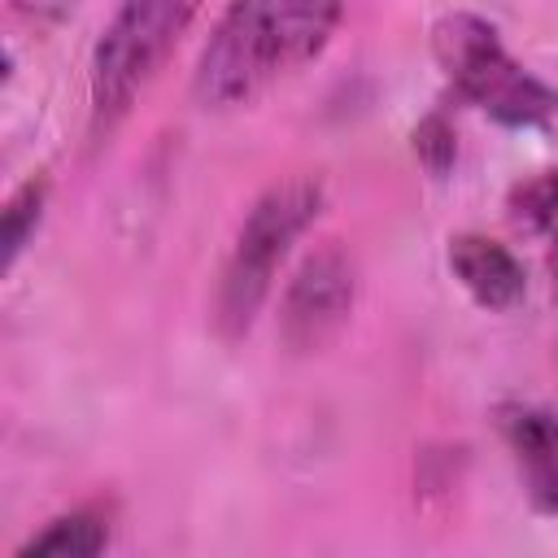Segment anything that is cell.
Masks as SVG:
<instances>
[{"label": "cell", "mask_w": 558, "mask_h": 558, "mask_svg": "<svg viewBox=\"0 0 558 558\" xmlns=\"http://www.w3.org/2000/svg\"><path fill=\"white\" fill-rule=\"evenodd\" d=\"M414 148L427 157L432 170H445L449 157H453V135H449V126H445L440 118H427V122L414 131Z\"/></svg>", "instance_id": "8fae6325"}, {"label": "cell", "mask_w": 558, "mask_h": 558, "mask_svg": "<svg viewBox=\"0 0 558 558\" xmlns=\"http://www.w3.org/2000/svg\"><path fill=\"white\" fill-rule=\"evenodd\" d=\"M432 48L449 83L506 126H536L558 113V96L532 78L475 13H449L432 31Z\"/></svg>", "instance_id": "7a4b0ae2"}, {"label": "cell", "mask_w": 558, "mask_h": 558, "mask_svg": "<svg viewBox=\"0 0 558 558\" xmlns=\"http://www.w3.org/2000/svg\"><path fill=\"white\" fill-rule=\"evenodd\" d=\"M506 440L536 510H558V418L549 410H510Z\"/></svg>", "instance_id": "52a82bcc"}, {"label": "cell", "mask_w": 558, "mask_h": 558, "mask_svg": "<svg viewBox=\"0 0 558 558\" xmlns=\"http://www.w3.org/2000/svg\"><path fill=\"white\" fill-rule=\"evenodd\" d=\"M549 266H554V279H558V240H554V253H549Z\"/></svg>", "instance_id": "7c38bea8"}, {"label": "cell", "mask_w": 558, "mask_h": 558, "mask_svg": "<svg viewBox=\"0 0 558 558\" xmlns=\"http://www.w3.org/2000/svg\"><path fill=\"white\" fill-rule=\"evenodd\" d=\"M353 262L344 257V248L327 244L314 257H305V266L296 270L288 296H283V340L301 353L323 349L349 318L353 310Z\"/></svg>", "instance_id": "5b68a950"}, {"label": "cell", "mask_w": 558, "mask_h": 558, "mask_svg": "<svg viewBox=\"0 0 558 558\" xmlns=\"http://www.w3.org/2000/svg\"><path fill=\"white\" fill-rule=\"evenodd\" d=\"M318 183L314 179H288V183H275L244 218L240 235H235V248H231V262L222 270V288H218V323L222 331H244L257 314V305L266 301L270 292V279H275V266L288 257L292 240L314 222L318 214Z\"/></svg>", "instance_id": "3957f363"}, {"label": "cell", "mask_w": 558, "mask_h": 558, "mask_svg": "<svg viewBox=\"0 0 558 558\" xmlns=\"http://www.w3.org/2000/svg\"><path fill=\"white\" fill-rule=\"evenodd\" d=\"M336 22L340 0H235L201 52L196 100L209 109L248 105L283 74L314 61Z\"/></svg>", "instance_id": "6da1fadb"}, {"label": "cell", "mask_w": 558, "mask_h": 558, "mask_svg": "<svg viewBox=\"0 0 558 558\" xmlns=\"http://www.w3.org/2000/svg\"><path fill=\"white\" fill-rule=\"evenodd\" d=\"M196 4L201 0H122L92 61L96 126L100 122L109 126L135 100V92L157 74V65L170 57L174 39L192 22Z\"/></svg>", "instance_id": "277c9868"}, {"label": "cell", "mask_w": 558, "mask_h": 558, "mask_svg": "<svg viewBox=\"0 0 558 558\" xmlns=\"http://www.w3.org/2000/svg\"><path fill=\"white\" fill-rule=\"evenodd\" d=\"M39 201H44V187H39V183H26V187L9 201V209H4V266L17 262V253H22L26 235H31V227L39 222Z\"/></svg>", "instance_id": "30bf717a"}, {"label": "cell", "mask_w": 558, "mask_h": 558, "mask_svg": "<svg viewBox=\"0 0 558 558\" xmlns=\"http://www.w3.org/2000/svg\"><path fill=\"white\" fill-rule=\"evenodd\" d=\"M510 218L519 227H532V231L549 227L558 218V174L554 170H541L527 183H519L510 192Z\"/></svg>", "instance_id": "9c48e42d"}, {"label": "cell", "mask_w": 558, "mask_h": 558, "mask_svg": "<svg viewBox=\"0 0 558 558\" xmlns=\"http://www.w3.org/2000/svg\"><path fill=\"white\" fill-rule=\"evenodd\" d=\"M109 541V527L92 514H70V519H57L48 523V532L31 536L17 554L31 558V554H57V558H87V554H100Z\"/></svg>", "instance_id": "ba28073f"}, {"label": "cell", "mask_w": 558, "mask_h": 558, "mask_svg": "<svg viewBox=\"0 0 558 558\" xmlns=\"http://www.w3.org/2000/svg\"><path fill=\"white\" fill-rule=\"evenodd\" d=\"M449 266L462 279V288L488 310H510L527 288L514 253L484 235H458L449 244Z\"/></svg>", "instance_id": "8992f818"}]
</instances>
